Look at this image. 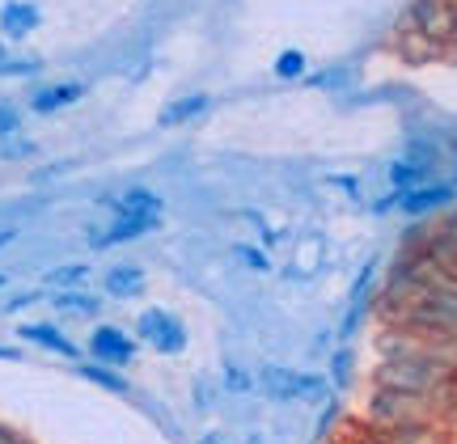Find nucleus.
<instances>
[{
    "mask_svg": "<svg viewBox=\"0 0 457 444\" xmlns=\"http://www.w3.org/2000/svg\"><path fill=\"white\" fill-rule=\"evenodd\" d=\"M0 284H4V280H0Z\"/></svg>",
    "mask_w": 457,
    "mask_h": 444,
    "instance_id": "412c9836",
    "label": "nucleus"
},
{
    "mask_svg": "<svg viewBox=\"0 0 457 444\" xmlns=\"http://www.w3.org/2000/svg\"><path fill=\"white\" fill-rule=\"evenodd\" d=\"M89 356L98 364H106V368H123V364L136 360V343H131V334H123V330L98 326L89 334Z\"/></svg>",
    "mask_w": 457,
    "mask_h": 444,
    "instance_id": "423d86ee",
    "label": "nucleus"
},
{
    "mask_svg": "<svg viewBox=\"0 0 457 444\" xmlns=\"http://www.w3.org/2000/svg\"><path fill=\"white\" fill-rule=\"evenodd\" d=\"M0 55H4V51H0Z\"/></svg>",
    "mask_w": 457,
    "mask_h": 444,
    "instance_id": "aec40b11",
    "label": "nucleus"
},
{
    "mask_svg": "<svg viewBox=\"0 0 457 444\" xmlns=\"http://www.w3.org/2000/svg\"><path fill=\"white\" fill-rule=\"evenodd\" d=\"M77 275H81V267H68V271H60V275H51V280H60V284H77Z\"/></svg>",
    "mask_w": 457,
    "mask_h": 444,
    "instance_id": "f3484780",
    "label": "nucleus"
},
{
    "mask_svg": "<svg viewBox=\"0 0 457 444\" xmlns=\"http://www.w3.org/2000/svg\"><path fill=\"white\" fill-rule=\"evenodd\" d=\"M136 330H140V339L153 343L157 351H182V347H187V326H182L174 313L148 309V313H140Z\"/></svg>",
    "mask_w": 457,
    "mask_h": 444,
    "instance_id": "39448f33",
    "label": "nucleus"
},
{
    "mask_svg": "<svg viewBox=\"0 0 457 444\" xmlns=\"http://www.w3.org/2000/svg\"><path fill=\"white\" fill-rule=\"evenodd\" d=\"M204 444H225V440H216V436H208V440H204Z\"/></svg>",
    "mask_w": 457,
    "mask_h": 444,
    "instance_id": "6ab92c4d",
    "label": "nucleus"
},
{
    "mask_svg": "<svg viewBox=\"0 0 457 444\" xmlns=\"http://www.w3.org/2000/svg\"><path fill=\"white\" fill-rule=\"evenodd\" d=\"M140 288H145V275L136 267H114L111 275H106V292H114V296H136Z\"/></svg>",
    "mask_w": 457,
    "mask_h": 444,
    "instance_id": "9b49d317",
    "label": "nucleus"
},
{
    "mask_svg": "<svg viewBox=\"0 0 457 444\" xmlns=\"http://www.w3.org/2000/svg\"><path fill=\"white\" fill-rule=\"evenodd\" d=\"M85 381H98L102 390H114V394H128V381H119L111 368H102V364H85Z\"/></svg>",
    "mask_w": 457,
    "mask_h": 444,
    "instance_id": "ddd939ff",
    "label": "nucleus"
},
{
    "mask_svg": "<svg viewBox=\"0 0 457 444\" xmlns=\"http://www.w3.org/2000/svg\"><path fill=\"white\" fill-rule=\"evenodd\" d=\"M259 385H262V394L276 398V402H310V398L322 394V385H327V381L296 377V373H288V368H262Z\"/></svg>",
    "mask_w": 457,
    "mask_h": 444,
    "instance_id": "20e7f679",
    "label": "nucleus"
},
{
    "mask_svg": "<svg viewBox=\"0 0 457 444\" xmlns=\"http://www.w3.org/2000/svg\"><path fill=\"white\" fill-rule=\"evenodd\" d=\"M195 111H204V98H187V102H174L170 111L162 115V123H179V119L187 115H195Z\"/></svg>",
    "mask_w": 457,
    "mask_h": 444,
    "instance_id": "4468645a",
    "label": "nucleus"
},
{
    "mask_svg": "<svg viewBox=\"0 0 457 444\" xmlns=\"http://www.w3.org/2000/svg\"><path fill=\"white\" fill-rule=\"evenodd\" d=\"M0 26H4V34H9V38H21V34H30L34 26H38V9H34V4H4V9H0Z\"/></svg>",
    "mask_w": 457,
    "mask_h": 444,
    "instance_id": "9d476101",
    "label": "nucleus"
},
{
    "mask_svg": "<svg viewBox=\"0 0 457 444\" xmlns=\"http://www.w3.org/2000/svg\"><path fill=\"white\" fill-rule=\"evenodd\" d=\"M17 123H21V115H17L13 106H0V132H13Z\"/></svg>",
    "mask_w": 457,
    "mask_h": 444,
    "instance_id": "dca6fc26",
    "label": "nucleus"
},
{
    "mask_svg": "<svg viewBox=\"0 0 457 444\" xmlns=\"http://www.w3.org/2000/svg\"><path fill=\"white\" fill-rule=\"evenodd\" d=\"M453 195H457L453 182H424V186H415V191L403 195V212L424 216V212H432V208H445Z\"/></svg>",
    "mask_w": 457,
    "mask_h": 444,
    "instance_id": "6e6552de",
    "label": "nucleus"
},
{
    "mask_svg": "<svg viewBox=\"0 0 457 444\" xmlns=\"http://www.w3.org/2000/svg\"><path fill=\"white\" fill-rule=\"evenodd\" d=\"M0 444H26V440H21L13 428H0Z\"/></svg>",
    "mask_w": 457,
    "mask_h": 444,
    "instance_id": "a211bd4d",
    "label": "nucleus"
},
{
    "mask_svg": "<svg viewBox=\"0 0 457 444\" xmlns=\"http://www.w3.org/2000/svg\"><path fill=\"white\" fill-rule=\"evenodd\" d=\"M453 373V364L441 360L436 351H403L394 356V364L381 368L377 385H390V390H407V394H436V385Z\"/></svg>",
    "mask_w": 457,
    "mask_h": 444,
    "instance_id": "f03ea898",
    "label": "nucleus"
},
{
    "mask_svg": "<svg viewBox=\"0 0 457 444\" xmlns=\"http://www.w3.org/2000/svg\"><path fill=\"white\" fill-rule=\"evenodd\" d=\"M157 225H162V212H119L111 229H102L94 237V246L106 250V246H119V242H136V237H145Z\"/></svg>",
    "mask_w": 457,
    "mask_h": 444,
    "instance_id": "0eeeda50",
    "label": "nucleus"
},
{
    "mask_svg": "<svg viewBox=\"0 0 457 444\" xmlns=\"http://www.w3.org/2000/svg\"><path fill=\"white\" fill-rule=\"evenodd\" d=\"M432 411L436 407H432L428 394L377 385L373 402H369V423H377V428H415V423H432Z\"/></svg>",
    "mask_w": 457,
    "mask_h": 444,
    "instance_id": "7ed1b4c3",
    "label": "nucleus"
},
{
    "mask_svg": "<svg viewBox=\"0 0 457 444\" xmlns=\"http://www.w3.org/2000/svg\"><path fill=\"white\" fill-rule=\"evenodd\" d=\"M390 317L415 343H457V280L415 288Z\"/></svg>",
    "mask_w": 457,
    "mask_h": 444,
    "instance_id": "f257e3e1",
    "label": "nucleus"
},
{
    "mask_svg": "<svg viewBox=\"0 0 457 444\" xmlns=\"http://www.w3.org/2000/svg\"><path fill=\"white\" fill-rule=\"evenodd\" d=\"M85 94V85H47V89H38L34 94V111L38 115H51V111H60V106H72V102Z\"/></svg>",
    "mask_w": 457,
    "mask_h": 444,
    "instance_id": "1a4fd4ad",
    "label": "nucleus"
},
{
    "mask_svg": "<svg viewBox=\"0 0 457 444\" xmlns=\"http://www.w3.org/2000/svg\"><path fill=\"white\" fill-rule=\"evenodd\" d=\"M21 339H30V343H43L47 351H60V356H77V347L68 343L60 330H51V326H26V330H21Z\"/></svg>",
    "mask_w": 457,
    "mask_h": 444,
    "instance_id": "f8f14e48",
    "label": "nucleus"
},
{
    "mask_svg": "<svg viewBox=\"0 0 457 444\" xmlns=\"http://www.w3.org/2000/svg\"><path fill=\"white\" fill-rule=\"evenodd\" d=\"M276 72L279 77H301V72H305V60H301L296 51H284V55L276 60Z\"/></svg>",
    "mask_w": 457,
    "mask_h": 444,
    "instance_id": "2eb2a0df",
    "label": "nucleus"
}]
</instances>
